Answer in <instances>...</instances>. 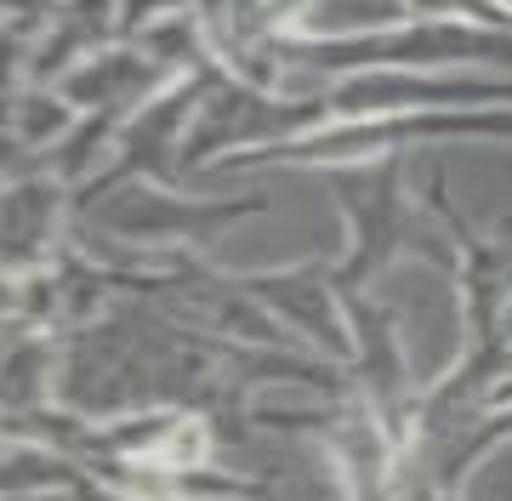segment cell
<instances>
[]
</instances>
